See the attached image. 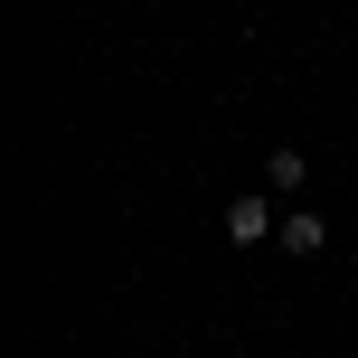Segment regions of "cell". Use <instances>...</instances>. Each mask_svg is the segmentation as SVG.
<instances>
[{"mask_svg": "<svg viewBox=\"0 0 358 358\" xmlns=\"http://www.w3.org/2000/svg\"><path fill=\"white\" fill-rule=\"evenodd\" d=\"M273 227H283V208H273V198H227V236H236V245H264Z\"/></svg>", "mask_w": 358, "mask_h": 358, "instance_id": "obj_1", "label": "cell"}, {"mask_svg": "<svg viewBox=\"0 0 358 358\" xmlns=\"http://www.w3.org/2000/svg\"><path fill=\"white\" fill-rule=\"evenodd\" d=\"M273 236H283V255H321V245H330V227H321L311 208H283V227H273Z\"/></svg>", "mask_w": 358, "mask_h": 358, "instance_id": "obj_2", "label": "cell"}, {"mask_svg": "<svg viewBox=\"0 0 358 358\" xmlns=\"http://www.w3.org/2000/svg\"><path fill=\"white\" fill-rule=\"evenodd\" d=\"M264 179H273V198H292V189L311 179V161H302L292 142H273V151H264Z\"/></svg>", "mask_w": 358, "mask_h": 358, "instance_id": "obj_3", "label": "cell"}]
</instances>
